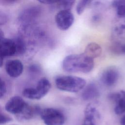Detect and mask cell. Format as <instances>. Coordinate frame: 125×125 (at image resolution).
Instances as JSON below:
<instances>
[{"mask_svg":"<svg viewBox=\"0 0 125 125\" xmlns=\"http://www.w3.org/2000/svg\"><path fill=\"white\" fill-rule=\"evenodd\" d=\"M94 66V59L83 53L68 55L62 62L63 69L69 73H87L93 69Z\"/></svg>","mask_w":125,"mask_h":125,"instance_id":"obj_1","label":"cell"},{"mask_svg":"<svg viewBox=\"0 0 125 125\" xmlns=\"http://www.w3.org/2000/svg\"><path fill=\"white\" fill-rule=\"evenodd\" d=\"M55 84L60 90L76 93L83 89L86 84L84 79L75 76H60L55 79Z\"/></svg>","mask_w":125,"mask_h":125,"instance_id":"obj_2","label":"cell"},{"mask_svg":"<svg viewBox=\"0 0 125 125\" xmlns=\"http://www.w3.org/2000/svg\"><path fill=\"white\" fill-rule=\"evenodd\" d=\"M40 116L46 125H63L65 121L63 113L53 108H46L41 110Z\"/></svg>","mask_w":125,"mask_h":125,"instance_id":"obj_3","label":"cell"},{"mask_svg":"<svg viewBox=\"0 0 125 125\" xmlns=\"http://www.w3.org/2000/svg\"><path fill=\"white\" fill-rule=\"evenodd\" d=\"M55 20L58 28L65 31L68 29L73 24L74 17L71 10H60L56 14Z\"/></svg>","mask_w":125,"mask_h":125,"instance_id":"obj_4","label":"cell"},{"mask_svg":"<svg viewBox=\"0 0 125 125\" xmlns=\"http://www.w3.org/2000/svg\"><path fill=\"white\" fill-rule=\"evenodd\" d=\"M120 77L119 69L115 66H110L104 69L100 75V81L106 86H112L118 81Z\"/></svg>","mask_w":125,"mask_h":125,"instance_id":"obj_5","label":"cell"},{"mask_svg":"<svg viewBox=\"0 0 125 125\" xmlns=\"http://www.w3.org/2000/svg\"><path fill=\"white\" fill-rule=\"evenodd\" d=\"M27 104L21 97L15 96L11 97L7 102L5 109L7 112L18 116L24 110Z\"/></svg>","mask_w":125,"mask_h":125,"instance_id":"obj_6","label":"cell"},{"mask_svg":"<svg viewBox=\"0 0 125 125\" xmlns=\"http://www.w3.org/2000/svg\"><path fill=\"white\" fill-rule=\"evenodd\" d=\"M84 118L83 125H98L100 114L97 107L93 104H88L84 111Z\"/></svg>","mask_w":125,"mask_h":125,"instance_id":"obj_7","label":"cell"},{"mask_svg":"<svg viewBox=\"0 0 125 125\" xmlns=\"http://www.w3.org/2000/svg\"><path fill=\"white\" fill-rule=\"evenodd\" d=\"M108 98L115 104L114 112L117 115L125 112V90H120L108 95Z\"/></svg>","mask_w":125,"mask_h":125,"instance_id":"obj_8","label":"cell"},{"mask_svg":"<svg viewBox=\"0 0 125 125\" xmlns=\"http://www.w3.org/2000/svg\"><path fill=\"white\" fill-rule=\"evenodd\" d=\"M23 69V64L21 62L18 60H10L7 62L5 64V70L11 77H18L22 73Z\"/></svg>","mask_w":125,"mask_h":125,"instance_id":"obj_9","label":"cell"},{"mask_svg":"<svg viewBox=\"0 0 125 125\" xmlns=\"http://www.w3.org/2000/svg\"><path fill=\"white\" fill-rule=\"evenodd\" d=\"M51 86V83L47 79H41L38 81L36 88H34V100H40L45 96L50 90Z\"/></svg>","mask_w":125,"mask_h":125,"instance_id":"obj_10","label":"cell"},{"mask_svg":"<svg viewBox=\"0 0 125 125\" xmlns=\"http://www.w3.org/2000/svg\"><path fill=\"white\" fill-rule=\"evenodd\" d=\"M0 53L3 57L15 55L16 47L14 40L4 38L0 42Z\"/></svg>","mask_w":125,"mask_h":125,"instance_id":"obj_11","label":"cell"},{"mask_svg":"<svg viewBox=\"0 0 125 125\" xmlns=\"http://www.w3.org/2000/svg\"><path fill=\"white\" fill-rule=\"evenodd\" d=\"M100 90L94 83L88 84L83 89L82 93V99L84 101H90L97 98L100 96Z\"/></svg>","mask_w":125,"mask_h":125,"instance_id":"obj_12","label":"cell"},{"mask_svg":"<svg viewBox=\"0 0 125 125\" xmlns=\"http://www.w3.org/2000/svg\"><path fill=\"white\" fill-rule=\"evenodd\" d=\"M102 52V49L100 45L96 42H90L85 47L83 53L94 59L100 56Z\"/></svg>","mask_w":125,"mask_h":125,"instance_id":"obj_13","label":"cell"},{"mask_svg":"<svg viewBox=\"0 0 125 125\" xmlns=\"http://www.w3.org/2000/svg\"><path fill=\"white\" fill-rule=\"evenodd\" d=\"M112 6L116 9V13L120 18H125V0H114Z\"/></svg>","mask_w":125,"mask_h":125,"instance_id":"obj_14","label":"cell"},{"mask_svg":"<svg viewBox=\"0 0 125 125\" xmlns=\"http://www.w3.org/2000/svg\"><path fill=\"white\" fill-rule=\"evenodd\" d=\"M75 2V1L73 0H58V1L55 4L57 5V7H58L60 10H70L74 5Z\"/></svg>","mask_w":125,"mask_h":125,"instance_id":"obj_15","label":"cell"},{"mask_svg":"<svg viewBox=\"0 0 125 125\" xmlns=\"http://www.w3.org/2000/svg\"><path fill=\"white\" fill-rule=\"evenodd\" d=\"M16 47V55H20L24 54L25 51V45L22 39L16 38L14 39Z\"/></svg>","mask_w":125,"mask_h":125,"instance_id":"obj_16","label":"cell"},{"mask_svg":"<svg viewBox=\"0 0 125 125\" xmlns=\"http://www.w3.org/2000/svg\"><path fill=\"white\" fill-rule=\"evenodd\" d=\"M92 2L91 0H82L79 1L76 6V10L77 14L79 15H81L84 11L85 8Z\"/></svg>","mask_w":125,"mask_h":125,"instance_id":"obj_17","label":"cell"},{"mask_svg":"<svg viewBox=\"0 0 125 125\" xmlns=\"http://www.w3.org/2000/svg\"><path fill=\"white\" fill-rule=\"evenodd\" d=\"M12 120V119L10 117L6 114L0 112V125L5 124Z\"/></svg>","mask_w":125,"mask_h":125,"instance_id":"obj_18","label":"cell"},{"mask_svg":"<svg viewBox=\"0 0 125 125\" xmlns=\"http://www.w3.org/2000/svg\"><path fill=\"white\" fill-rule=\"evenodd\" d=\"M6 91V86L5 82L0 78V98H2Z\"/></svg>","mask_w":125,"mask_h":125,"instance_id":"obj_19","label":"cell"},{"mask_svg":"<svg viewBox=\"0 0 125 125\" xmlns=\"http://www.w3.org/2000/svg\"><path fill=\"white\" fill-rule=\"evenodd\" d=\"M39 1L45 4H55L58 1V0H39Z\"/></svg>","mask_w":125,"mask_h":125,"instance_id":"obj_20","label":"cell"},{"mask_svg":"<svg viewBox=\"0 0 125 125\" xmlns=\"http://www.w3.org/2000/svg\"><path fill=\"white\" fill-rule=\"evenodd\" d=\"M3 62V56L0 53V67L2 66Z\"/></svg>","mask_w":125,"mask_h":125,"instance_id":"obj_21","label":"cell"},{"mask_svg":"<svg viewBox=\"0 0 125 125\" xmlns=\"http://www.w3.org/2000/svg\"><path fill=\"white\" fill-rule=\"evenodd\" d=\"M4 38V33L2 30L0 28V42Z\"/></svg>","mask_w":125,"mask_h":125,"instance_id":"obj_22","label":"cell"},{"mask_svg":"<svg viewBox=\"0 0 125 125\" xmlns=\"http://www.w3.org/2000/svg\"><path fill=\"white\" fill-rule=\"evenodd\" d=\"M121 125H125V115H124L121 120Z\"/></svg>","mask_w":125,"mask_h":125,"instance_id":"obj_23","label":"cell"},{"mask_svg":"<svg viewBox=\"0 0 125 125\" xmlns=\"http://www.w3.org/2000/svg\"><path fill=\"white\" fill-rule=\"evenodd\" d=\"M122 52L123 54H125V43L123 44L122 48Z\"/></svg>","mask_w":125,"mask_h":125,"instance_id":"obj_24","label":"cell"}]
</instances>
